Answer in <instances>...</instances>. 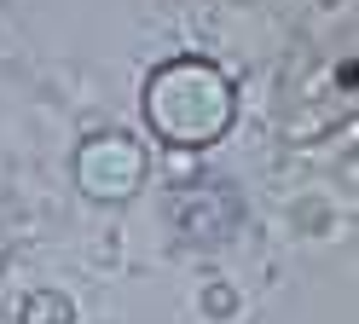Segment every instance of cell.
I'll list each match as a JSON object with an SVG mask.
<instances>
[{"instance_id": "cell-1", "label": "cell", "mask_w": 359, "mask_h": 324, "mask_svg": "<svg viewBox=\"0 0 359 324\" xmlns=\"http://www.w3.org/2000/svg\"><path fill=\"white\" fill-rule=\"evenodd\" d=\"M145 128L168 151H209L238 122V87L209 58H163L145 76Z\"/></svg>"}, {"instance_id": "cell-2", "label": "cell", "mask_w": 359, "mask_h": 324, "mask_svg": "<svg viewBox=\"0 0 359 324\" xmlns=\"http://www.w3.org/2000/svg\"><path fill=\"white\" fill-rule=\"evenodd\" d=\"M76 185L93 203H128L145 185V145L133 133H87L76 151Z\"/></svg>"}, {"instance_id": "cell-3", "label": "cell", "mask_w": 359, "mask_h": 324, "mask_svg": "<svg viewBox=\"0 0 359 324\" xmlns=\"http://www.w3.org/2000/svg\"><path fill=\"white\" fill-rule=\"evenodd\" d=\"M24 324H76V313H70V301L58 290H35L24 301Z\"/></svg>"}]
</instances>
